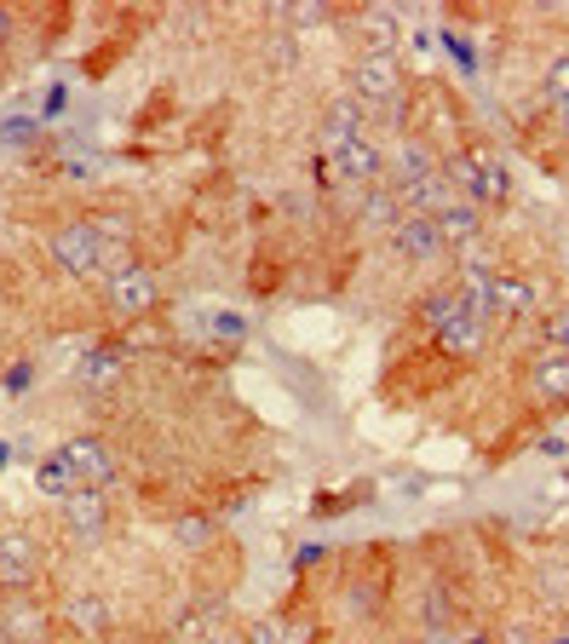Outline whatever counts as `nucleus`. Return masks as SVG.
<instances>
[{
	"label": "nucleus",
	"instance_id": "f257e3e1",
	"mask_svg": "<svg viewBox=\"0 0 569 644\" xmlns=\"http://www.w3.org/2000/svg\"><path fill=\"white\" fill-rule=\"evenodd\" d=\"M98 254H104V225H63L52 236V259L70 270V277H92L98 270Z\"/></svg>",
	"mask_w": 569,
	"mask_h": 644
},
{
	"label": "nucleus",
	"instance_id": "f03ea898",
	"mask_svg": "<svg viewBox=\"0 0 569 644\" xmlns=\"http://www.w3.org/2000/svg\"><path fill=\"white\" fill-rule=\"evenodd\" d=\"M150 299H156V277L144 265H121L116 277H110V305L121 317H139V311H150Z\"/></svg>",
	"mask_w": 569,
	"mask_h": 644
},
{
	"label": "nucleus",
	"instance_id": "7ed1b4c3",
	"mask_svg": "<svg viewBox=\"0 0 569 644\" xmlns=\"http://www.w3.org/2000/svg\"><path fill=\"white\" fill-rule=\"evenodd\" d=\"M391 242H397V254L403 259H431L443 248V230H438V219L431 214H403L397 219V230H391Z\"/></svg>",
	"mask_w": 569,
	"mask_h": 644
},
{
	"label": "nucleus",
	"instance_id": "20e7f679",
	"mask_svg": "<svg viewBox=\"0 0 569 644\" xmlns=\"http://www.w3.org/2000/svg\"><path fill=\"white\" fill-rule=\"evenodd\" d=\"M63 460H70V472H76V484H81V489H104V484L116 478L110 449H104V444H92V437L70 444V449H63Z\"/></svg>",
	"mask_w": 569,
	"mask_h": 644
},
{
	"label": "nucleus",
	"instance_id": "39448f33",
	"mask_svg": "<svg viewBox=\"0 0 569 644\" xmlns=\"http://www.w3.org/2000/svg\"><path fill=\"white\" fill-rule=\"evenodd\" d=\"M328 161H333V179H346V185H375V179H380V150H375V139H368V132H362L357 145L333 150Z\"/></svg>",
	"mask_w": 569,
	"mask_h": 644
},
{
	"label": "nucleus",
	"instance_id": "423d86ee",
	"mask_svg": "<svg viewBox=\"0 0 569 644\" xmlns=\"http://www.w3.org/2000/svg\"><path fill=\"white\" fill-rule=\"evenodd\" d=\"M351 81H357V105H391L397 98V76H391V63L380 52H368Z\"/></svg>",
	"mask_w": 569,
	"mask_h": 644
},
{
	"label": "nucleus",
	"instance_id": "0eeeda50",
	"mask_svg": "<svg viewBox=\"0 0 569 644\" xmlns=\"http://www.w3.org/2000/svg\"><path fill=\"white\" fill-rule=\"evenodd\" d=\"M362 139V105L357 98H340L328 116H322V145H328V156L333 150H346V145H357Z\"/></svg>",
	"mask_w": 569,
	"mask_h": 644
},
{
	"label": "nucleus",
	"instance_id": "6e6552de",
	"mask_svg": "<svg viewBox=\"0 0 569 644\" xmlns=\"http://www.w3.org/2000/svg\"><path fill=\"white\" fill-rule=\"evenodd\" d=\"M438 340H443L449 351H460V357H466V351H478V340H483V311H472V305L460 299L455 311H449V323L438 328Z\"/></svg>",
	"mask_w": 569,
	"mask_h": 644
},
{
	"label": "nucleus",
	"instance_id": "1a4fd4ad",
	"mask_svg": "<svg viewBox=\"0 0 569 644\" xmlns=\"http://www.w3.org/2000/svg\"><path fill=\"white\" fill-rule=\"evenodd\" d=\"M29 575H36V541H23V535H7V541H0V582L23 587Z\"/></svg>",
	"mask_w": 569,
	"mask_h": 644
},
{
	"label": "nucleus",
	"instance_id": "9d476101",
	"mask_svg": "<svg viewBox=\"0 0 569 644\" xmlns=\"http://www.w3.org/2000/svg\"><path fill=\"white\" fill-rule=\"evenodd\" d=\"M63 513H70V529H76L81 541H98V535H104V501H98V489H76Z\"/></svg>",
	"mask_w": 569,
	"mask_h": 644
},
{
	"label": "nucleus",
	"instance_id": "9b49d317",
	"mask_svg": "<svg viewBox=\"0 0 569 644\" xmlns=\"http://www.w3.org/2000/svg\"><path fill=\"white\" fill-rule=\"evenodd\" d=\"M523 311H529V283L495 277V288H489V317H495V323H512V317H523Z\"/></svg>",
	"mask_w": 569,
	"mask_h": 644
},
{
	"label": "nucleus",
	"instance_id": "f8f14e48",
	"mask_svg": "<svg viewBox=\"0 0 569 644\" xmlns=\"http://www.w3.org/2000/svg\"><path fill=\"white\" fill-rule=\"evenodd\" d=\"M438 230H443V242H472V230H478V214H472V201H443L438 214Z\"/></svg>",
	"mask_w": 569,
	"mask_h": 644
},
{
	"label": "nucleus",
	"instance_id": "ddd939ff",
	"mask_svg": "<svg viewBox=\"0 0 569 644\" xmlns=\"http://www.w3.org/2000/svg\"><path fill=\"white\" fill-rule=\"evenodd\" d=\"M63 616H70L81 633H104V627H110V610H104V598H92V593H76L70 604H63Z\"/></svg>",
	"mask_w": 569,
	"mask_h": 644
},
{
	"label": "nucleus",
	"instance_id": "4468645a",
	"mask_svg": "<svg viewBox=\"0 0 569 644\" xmlns=\"http://www.w3.org/2000/svg\"><path fill=\"white\" fill-rule=\"evenodd\" d=\"M535 386L547 397H569V351H552V357L535 363Z\"/></svg>",
	"mask_w": 569,
	"mask_h": 644
},
{
	"label": "nucleus",
	"instance_id": "2eb2a0df",
	"mask_svg": "<svg viewBox=\"0 0 569 644\" xmlns=\"http://www.w3.org/2000/svg\"><path fill=\"white\" fill-rule=\"evenodd\" d=\"M41 489L47 495H63V501H70L81 484H76V472H70V460H63V455H52L47 466H41Z\"/></svg>",
	"mask_w": 569,
	"mask_h": 644
},
{
	"label": "nucleus",
	"instance_id": "dca6fc26",
	"mask_svg": "<svg viewBox=\"0 0 569 644\" xmlns=\"http://www.w3.org/2000/svg\"><path fill=\"white\" fill-rule=\"evenodd\" d=\"M507 196V174L495 161H478V201H500Z\"/></svg>",
	"mask_w": 569,
	"mask_h": 644
},
{
	"label": "nucleus",
	"instance_id": "f3484780",
	"mask_svg": "<svg viewBox=\"0 0 569 644\" xmlns=\"http://www.w3.org/2000/svg\"><path fill=\"white\" fill-rule=\"evenodd\" d=\"M547 98L563 110L569 105V58H552V70H547Z\"/></svg>",
	"mask_w": 569,
	"mask_h": 644
},
{
	"label": "nucleus",
	"instance_id": "a211bd4d",
	"mask_svg": "<svg viewBox=\"0 0 569 644\" xmlns=\"http://www.w3.org/2000/svg\"><path fill=\"white\" fill-rule=\"evenodd\" d=\"M455 305H460V294H431V299H426V323H431V328H443Z\"/></svg>",
	"mask_w": 569,
	"mask_h": 644
},
{
	"label": "nucleus",
	"instance_id": "6ab92c4d",
	"mask_svg": "<svg viewBox=\"0 0 569 644\" xmlns=\"http://www.w3.org/2000/svg\"><path fill=\"white\" fill-rule=\"evenodd\" d=\"M242 644H277V622H259V627H253Z\"/></svg>",
	"mask_w": 569,
	"mask_h": 644
},
{
	"label": "nucleus",
	"instance_id": "aec40b11",
	"mask_svg": "<svg viewBox=\"0 0 569 644\" xmlns=\"http://www.w3.org/2000/svg\"><path fill=\"white\" fill-rule=\"evenodd\" d=\"M202 535H208V524H196V518L179 524V541H202Z\"/></svg>",
	"mask_w": 569,
	"mask_h": 644
},
{
	"label": "nucleus",
	"instance_id": "412c9836",
	"mask_svg": "<svg viewBox=\"0 0 569 644\" xmlns=\"http://www.w3.org/2000/svg\"><path fill=\"white\" fill-rule=\"evenodd\" d=\"M547 334H552V346H569V317H563V323H552Z\"/></svg>",
	"mask_w": 569,
	"mask_h": 644
},
{
	"label": "nucleus",
	"instance_id": "4be33fe9",
	"mask_svg": "<svg viewBox=\"0 0 569 644\" xmlns=\"http://www.w3.org/2000/svg\"><path fill=\"white\" fill-rule=\"evenodd\" d=\"M7 36H12V18H7V12H0V41H7Z\"/></svg>",
	"mask_w": 569,
	"mask_h": 644
},
{
	"label": "nucleus",
	"instance_id": "5701e85b",
	"mask_svg": "<svg viewBox=\"0 0 569 644\" xmlns=\"http://www.w3.org/2000/svg\"><path fill=\"white\" fill-rule=\"evenodd\" d=\"M563 127H569V105H563Z\"/></svg>",
	"mask_w": 569,
	"mask_h": 644
},
{
	"label": "nucleus",
	"instance_id": "b1692460",
	"mask_svg": "<svg viewBox=\"0 0 569 644\" xmlns=\"http://www.w3.org/2000/svg\"><path fill=\"white\" fill-rule=\"evenodd\" d=\"M420 644H426V638H420Z\"/></svg>",
	"mask_w": 569,
	"mask_h": 644
}]
</instances>
